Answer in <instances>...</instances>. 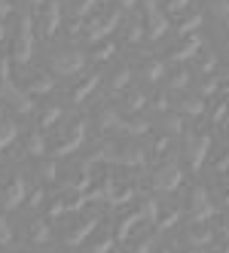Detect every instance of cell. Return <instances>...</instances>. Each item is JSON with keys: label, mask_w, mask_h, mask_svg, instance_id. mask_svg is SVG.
<instances>
[{"label": "cell", "mask_w": 229, "mask_h": 253, "mask_svg": "<svg viewBox=\"0 0 229 253\" xmlns=\"http://www.w3.org/2000/svg\"><path fill=\"white\" fill-rule=\"evenodd\" d=\"M165 128H168V134H178V131H183V122H181V116H168Z\"/></svg>", "instance_id": "obj_32"}, {"label": "cell", "mask_w": 229, "mask_h": 253, "mask_svg": "<svg viewBox=\"0 0 229 253\" xmlns=\"http://www.w3.org/2000/svg\"><path fill=\"white\" fill-rule=\"evenodd\" d=\"M199 46H202V37H199V34H192V37H189L183 46H178V49H174L168 58H171V61H186V58H192V55L199 52Z\"/></svg>", "instance_id": "obj_10"}, {"label": "cell", "mask_w": 229, "mask_h": 253, "mask_svg": "<svg viewBox=\"0 0 229 253\" xmlns=\"http://www.w3.org/2000/svg\"><path fill=\"white\" fill-rule=\"evenodd\" d=\"M140 104H144V95H140V92H132V95H129V107H132V110H140Z\"/></svg>", "instance_id": "obj_39"}, {"label": "cell", "mask_w": 229, "mask_h": 253, "mask_svg": "<svg viewBox=\"0 0 229 253\" xmlns=\"http://www.w3.org/2000/svg\"><path fill=\"white\" fill-rule=\"evenodd\" d=\"M186 6H189V0H168L165 9H168V12H183Z\"/></svg>", "instance_id": "obj_37"}, {"label": "cell", "mask_w": 229, "mask_h": 253, "mask_svg": "<svg viewBox=\"0 0 229 253\" xmlns=\"http://www.w3.org/2000/svg\"><path fill=\"white\" fill-rule=\"evenodd\" d=\"M31 3H34V6H40V3H43V0H31Z\"/></svg>", "instance_id": "obj_45"}, {"label": "cell", "mask_w": 229, "mask_h": 253, "mask_svg": "<svg viewBox=\"0 0 229 253\" xmlns=\"http://www.w3.org/2000/svg\"><path fill=\"white\" fill-rule=\"evenodd\" d=\"M95 226H98V216H89V220H86V223L74 226V232L67 235V244H70V247L83 244V241H86V238H89V235H92V229H95Z\"/></svg>", "instance_id": "obj_11"}, {"label": "cell", "mask_w": 229, "mask_h": 253, "mask_svg": "<svg viewBox=\"0 0 229 253\" xmlns=\"http://www.w3.org/2000/svg\"><path fill=\"white\" fill-rule=\"evenodd\" d=\"M58 119H61V107H49V110H46V116H43V122H40V125H43V128H52V125H55Z\"/></svg>", "instance_id": "obj_28"}, {"label": "cell", "mask_w": 229, "mask_h": 253, "mask_svg": "<svg viewBox=\"0 0 229 253\" xmlns=\"http://www.w3.org/2000/svg\"><path fill=\"white\" fill-rule=\"evenodd\" d=\"M217 83H220V80H214V77H211L208 83H202V98H205V95H214V92H217V88H220Z\"/></svg>", "instance_id": "obj_36"}, {"label": "cell", "mask_w": 229, "mask_h": 253, "mask_svg": "<svg viewBox=\"0 0 229 253\" xmlns=\"http://www.w3.org/2000/svg\"><path fill=\"white\" fill-rule=\"evenodd\" d=\"M223 119H226V104H217V110H214V122L220 125Z\"/></svg>", "instance_id": "obj_41"}, {"label": "cell", "mask_w": 229, "mask_h": 253, "mask_svg": "<svg viewBox=\"0 0 229 253\" xmlns=\"http://www.w3.org/2000/svg\"><path fill=\"white\" fill-rule=\"evenodd\" d=\"M140 220H144L140 213H132V216H126V220L119 223V232H116V238H119V241H129V235L135 232V226H137Z\"/></svg>", "instance_id": "obj_16"}, {"label": "cell", "mask_w": 229, "mask_h": 253, "mask_svg": "<svg viewBox=\"0 0 229 253\" xmlns=\"http://www.w3.org/2000/svg\"><path fill=\"white\" fill-rule=\"evenodd\" d=\"M165 77V64L162 61H147V67H144V80L147 83H159Z\"/></svg>", "instance_id": "obj_17"}, {"label": "cell", "mask_w": 229, "mask_h": 253, "mask_svg": "<svg viewBox=\"0 0 229 253\" xmlns=\"http://www.w3.org/2000/svg\"><path fill=\"white\" fill-rule=\"evenodd\" d=\"M83 137H86V122L80 119V122H74V128H70L67 140L61 143V147H55V156H67V153H74L80 143H83Z\"/></svg>", "instance_id": "obj_7"}, {"label": "cell", "mask_w": 229, "mask_h": 253, "mask_svg": "<svg viewBox=\"0 0 229 253\" xmlns=\"http://www.w3.org/2000/svg\"><path fill=\"white\" fill-rule=\"evenodd\" d=\"M140 216H144V220H150V223H156V220H159V205H156L153 198H150V202H144V208H140Z\"/></svg>", "instance_id": "obj_24"}, {"label": "cell", "mask_w": 229, "mask_h": 253, "mask_svg": "<svg viewBox=\"0 0 229 253\" xmlns=\"http://www.w3.org/2000/svg\"><path fill=\"white\" fill-rule=\"evenodd\" d=\"M6 98H9V104H12L19 113H31V110H34V98H31L28 92H19V88H12V92H6Z\"/></svg>", "instance_id": "obj_13"}, {"label": "cell", "mask_w": 229, "mask_h": 253, "mask_svg": "<svg viewBox=\"0 0 229 253\" xmlns=\"http://www.w3.org/2000/svg\"><path fill=\"white\" fill-rule=\"evenodd\" d=\"M153 247H156V235H150V238H144V241H140V244H137V247L132 250V253H150Z\"/></svg>", "instance_id": "obj_33"}, {"label": "cell", "mask_w": 229, "mask_h": 253, "mask_svg": "<svg viewBox=\"0 0 229 253\" xmlns=\"http://www.w3.org/2000/svg\"><path fill=\"white\" fill-rule=\"evenodd\" d=\"M162 253H171V250H162Z\"/></svg>", "instance_id": "obj_46"}, {"label": "cell", "mask_w": 229, "mask_h": 253, "mask_svg": "<svg viewBox=\"0 0 229 253\" xmlns=\"http://www.w3.org/2000/svg\"><path fill=\"white\" fill-rule=\"evenodd\" d=\"M223 235H226V238H229V216H226V220H223Z\"/></svg>", "instance_id": "obj_43"}, {"label": "cell", "mask_w": 229, "mask_h": 253, "mask_svg": "<svg viewBox=\"0 0 229 253\" xmlns=\"http://www.w3.org/2000/svg\"><path fill=\"white\" fill-rule=\"evenodd\" d=\"M202 22H205V19H202V15L196 12L192 19H186V22L178 28V34H181V37H192V31H196V28H202Z\"/></svg>", "instance_id": "obj_21"}, {"label": "cell", "mask_w": 229, "mask_h": 253, "mask_svg": "<svg viewBox=\"0 0 229 253\" xmlns=\"http://www.w3.org/2000/svg\"><path fill=\"white\" fill-rule=\"evenodd\" d=\"M113 55H116V46H113V43L98 46V49L92 52V58H95V61H107V58H113Z\"/></svg>", "instance_id": "obj_25"}, {"label": "cell", "mask_w": 229, "mask_h": 253, "mask_svg": "<svg viewBox=\"0 0 229 253\" xmlns=\"http://www.w3.org/2000/svg\"><path fill=\"white\" fill-rule=\"evenodd\" d=\"M31 241H37V244H46V241H52V232H49V226H46V223H34V226H31Z\"/></svg>", "instance_id": "obj_20"}, {"label": "cell", "mask_w": 229, "mask_h": 253, "mask_svg": "<svg viewBox=\"0 0 229 253\" xmlns=\"http://www.w3.org/2000/svg\"><path fill=\"white\" fill-rule=\"evenodd\" d=\"M144 6H147V34H150L153 40L165 37V31H168V19L162 15V9L156 6V0H144Z\"/></svg>", "instance_id": "obj_6"}, {"label": "cell", "mask_w": 229, "mask_h": 253, "mask_svg": "<svg viewBox=\"0 0 229 253\" xmlns=\"http://www.w3.org/2000/svg\"><path fill=\"white\" fill-rule=\"evenodd\" d=\"M40 177H43V180H55V177H58V168H55V162H52V159L40 165Z\"/></svg>", "instance_id": "obj_29"}, {"label": "cell", "mask_w": 229, "mask_h": 253, "mask_svg": "<svg viewBox=\"0 0 229 253\" xmlns=\"http://www.w3.org/2000/svg\"><path fill=\"white\" fill-rule=\"evenodd\" d=\"M83 67H86L83 52H58V55H52V70H55L58 77H74Z\"/></svg>", "instance_id": "obj_4"}, {"label": "cell", "mask_w": 229, "mask_h": 253, "mask_svg": "<svg viewBox=\"0 0 229 253\" xmlns=\"http://www.w3.org/2000/svg\"><path fill=\"white\" fill-rule=\"evenodd\" d=\"M116 25H119V12H113L110 19H104V22H95V25H92V31H89V40H92V43L107 40L110 34L116 31Z\"/></svg>", "instance_id": "obj_8"}, {"label": "cell", "mask_w": 229, "mask_h": 253, "mask_svg": "<svg viewBox=\"0 0 229 253\" xmlns=\"http://www.w3.org/2000/svg\"><path fill=\"white\" fill-rule=\"evenodd\" d=\"M223 253H229V250H223Z\"/></svg>", "instance_id": "obj_47"}, {"label": "cell", "mask_w": 229, "mask_h": 253, "mask_svg": "<svg viewBox=\"0 0 229 253\" xmlns=\"http://www.w3.org/2000/svg\"><path fill=\"white\" fill-rule=\"evenodd\" d=\"M15 134H19V128H15V122H0V150L9 147V143L15 140Z\"/></svg>", "instance_id": "obj_19"}, {"label": "cell", "mask_w": 229, "mask_h": 253, "mask_svg": "<svg viewBox=\"0 0 229 253\" xmlns=\"http://www.w3.org/2000/svg\"><path fill=\"white\" fill-rule=\"evenodd\" d=\"M28 153H34V156H46V140H43V134H31V140H28Z\"/></svg>", "instance_id": "obj_23"}, {"label": "cell", "mask_w": 229, "mask_h": 253, "mask_svg": "<svg viewBox=\"0 0 229 253\" xmlns=\"http://www.w3.org/2000/svg\"><path fill=\"white\" fill-rule=\"evenodd\" d=\"M189 238H192V244H211V232H199V226H196V232H189Z\"/></svg>", "instance_id": "obj_34"}, {"label": "cell", "mask_w": 229, "mask_h": 253, "mask_svg": "<svg viewBox=\"0 0 229 253\" xmlns=\"http://www.w3.org/2000/svg\"><path fill=\"white\" fill-rule=\"evenodd\" d=\"M181 180H183V171L178 162H165L162 168H156L153 174V189H159V192H174L181 186Z\"/></svg>", "instance_id": "obj_1"}, {"label": "cell", "mask_w": 229, "mask_h": 253, "mask_svg": "<svg viewBox=\"0 0 229 253\" xmlns=\"http://www.w3.org/2000/svg\"><path fill=\"white\" fill-rule=\"evenodd\" d=\"M189 208H192V223H205L217 213V208L211 205V198L205 192V186H196L192 189V198H189Z\"/></svg>", "instance_id": "obj_5"}, {"label": "cell", "mask_w": 229, "mask_h": 253, "mask_svg": "<svg viewBox=\"0 0 229 253\" xmlns=\"http://www.w3.org/2000/svg\"><path fill=\"white\" fill-rule=\"evenodd\" d=\"M226 46H229V40H226Z\"/></svg>", "instance_id": "obj_48"}, {"label": "cell", "mask_w": 229, "mask_h": 253, "mask_svg": "<svg viewBox=\"0 0 229 253\" xmlns=\"http://www.w3.org/2000/svg\"><path fill=\"white\" fill-rule=\"evenodd\" d=\"M208 150H211V134H186V156H189L192 171H202Z\"/></svg>", "instance_id": "obj_3"}, {"label": "cell", "mask_w": 229, "mask_h": 253, "mask_svg": "<svg viewBox=\"0 0 229 253\" xmlns=\"http://www.w3.org/2000/svg\"><path fill=\"white\" fill-rule=\"evenodd\" d=\"M9 241H12V226L6 216H0V247H6Z\"/></svg>", "instance_id": "obj_26"}, {"label": "cell", "mask_w": 229, "mask_h": 253, "mask_svg": "<svg viewBox=\"0 0 229 253\" xmlns=\"http://www.w3.org/2000/svg\"><path fill=\"white\" fill-rule=\"evenodd\" d=\"M25 192H28V183H25V177H15V180H12V186L6 189V198H3V205H6V208H19V205H22V198H25Z\"/></svg>", "instance_id": "obj_12"}, {"label": "cell", "mask_w": 229, "mask_h": 253, "mask_svg": "<svg viewBox=\"0 0 229 253\" xmlns=\"http://www.w3.org/2000/svg\"><path fill=\"white\" fill-rule=\"evenodd\" d=\"M98 83H101V77H98V74H92V77L86 80V83H80V85L74 88V95H70V101H74V104H80L83 98H89V95L95 92V88H98Z\"/></svg>", "instance_id": "obj_14"}, {"label": "cell", "mask_w": 229, "mask_h": 253, "mask_svg": "<svg viewBox=\"0 0 229 253\" xmlns=\"http://www.w3.org/2000/svg\"><path fill=\"white\" fill-rule=\"evenodd\" d=\"M223 88H226V92H229V70H226V85H223Z\"/></svg>", "instance_id": "obj_44"}, {"label": "cell", "mask_w": 229, "mask_h": 253, "mask_svg": "<svg viewBox=\"0 0 229 253\" xmlns=\"http://www.w3.org/2000/svg\"><path fill=\"white\" fill-rule=\"evenodd\" d=\"M205 110H208V107H205V101H199V98L181 101V113H186V116H202Z\"/></svg>", "instance_id": "obj_18"}, {"label": "cell", "mask_w": 229, "mask_h": 253, "mask_svg": "<svg viewBox=\"0 0 229 253\" xmlns=\"http://www.w3.org/2000/svg\"><path fill=\"white\" fill-rule=\"evenodd\" d=\"M129 83H132V70H129V67H122V70H119V74L113 77V83H110V88H113V92H119V88H126Z\"/></svg>", "instance_id": "obj_22"}, {"label": "cell", "mask_w": 229, "mask_h": 253, "mask_svg": "<svg viewBox=\"0 0 229 253\" xmlns=\"http://www.w3.org/2000/svg\"><path fill=\"white\" fill-rule=\"evenodd\" d=\"M214 67H217V55L211 52V55L202 58V74H214Z\"/></svg>", "instance_id": "obj_31"}, {"label": "cell", "mask_w": 229, "mask_h": 253, "mask_svg": "<svg viewBox=\"0 0 229 253\" xmlns=\"http://www.w3.org/2000/svg\"><path fill=\"white\" fill-rule=\"evenodd\" d=\"M147 128H150L147 122H126V131H129V134H144Z\"/></svg>", "instance_id": "obj_35"}, {"label": "cell", "mask_w": 229, "mask_h": 253, "mask_svg": "<svg viewBox=\"0 0 229 253\" xmlns=\"http://www.w3.org/2000/svg\"><path fill=\"white\" fill-rule=\"evenodd\" d=\"M12 55L19 64H28L34 58V28H31V15H22V31H19V40H15Z\"/></svg>", "instance_id": "obj_2"}, {"label": "cell", "mask_w": 229, "mask_h": 253, "mask_svg": "<svg viewBox=\"0 0 229 253\" xmlns=\"http://www.w3.org/2000/svg\"><path fill=\"white\" fill-rule=\"evenodd\" d=\"M113 250V241L110 238H104V241H98L95 247H92V253H110Z\"/></svg>", "instance_id": "obj_38"}, {"label": "cell", "mask_w": 229, "mask_h": 253, "mask_svg": "<svg viewBox=\"0 0 229 253\" xmlns=\"http://www.w3.org/2000/svg\"><path fill=\"white\" fill-rule=\"evenodd\" d=\"M58 25H61V6H58V3H52V6L46 9V22H43V34H46V37H52V34L58 31Z\"/></svg>", "instance_id": "obj_15"}, {"label": "cell", "mask_w": 229, "mask_h": 253, "mask_svg": "<svg viewBox=\"0 0 229 253\" xmlns=\"http://www.w3.org/2000/svg\"><path fill=\"white\" fill-rule=\"evenodd\" d=\"M40 202H43V189H37V192H34V195H31V208H37Z\"/></svg>", "instance_id": "obj_42"}, {"label": "cell", "mask_w": 229, "mask_h": 253, "mask_svg": "<svg viewBox=\"0 0 229 253\" xmlns=\"http://www.w3.org/2000/svg\"><path fill=\"white\" fill-rule=\"evenodd\" d=\"M186 85H189V74H186V70H181V74L171 77V88H174V92H178V88H186Z\"/></svg>", "instance_id": "obj_30"}, {"label": "cell", "mask_w": 229, "mask_h": 253, "mask_svg": "<svg viewBox=\"0 0 229 253\" xmlns=\"http://www.w3.org/2000/svg\"><path fill=\"white\" fill-rule=\"evenodd\" d=\"M129 37H132V43H140V37H144V25H135Z\"/></svg>", "instance_id": "obj_40"}, {"label": "cell", "mask_w": 229, "mask_h": 253, "mask_svg": "<svg viewBox=\"0 0 229 253\" xmlns=\"http://www.w3.org/2000/svg\"><path fill=\"white\" fill-rule=\"evenodd\" d=\"M211 9H214V15H217L220 22L229 25V0H214V6H211Z\"/></svg>", "instance_id": "obj_27"}, {"label": "cell", "mask_w": 229, "mask_h": 253, "mask_svg": "<svg viewBox=\"0 0 229 253\" xmlns=\"http://www.w3.org/2000/svg\"><path fill=\"white\" fill-rule=\"evenodd\" d=\"M52 88H55V80H52L49 74H37V77H31V83H28L25 92L34 98V95H49Z\"/></svg>", "instance_id": "obj_9"}]
</instances>
